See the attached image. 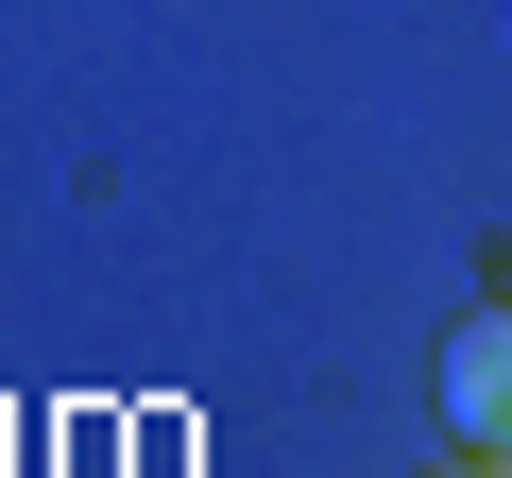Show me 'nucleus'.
<instances>
[{"label":"nucleus","instance_id":"f257e3e1","mask_svg":"<svg viewBox=\"0 0 512 478\" xmlns=\"http://www.w3.org/2000/svg\"><path fill=\"white\" fill-rule=\"evenodd\" d=\"M444 427H461V444H512V308L444 325Z\"/></svg>","mask_w":512,"mask_h":478},{"label":"nucleus","instance_id":"f03ea898","mask_svg":"<svg viewBox=\"0 0 512 478\" xmlns=\"http://www.w3.org/2000/svg\"><path fill=\"white\" fill-rule=\"evenodd\" d=\"M444 478H478V444H461V461H444Z\"/></svg>","mask_w":512,"mask_h":478}]
</instances>
